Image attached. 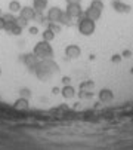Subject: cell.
Segmentation results:
<instances>
[{
  "label": "cell",
  "instance_id": "cell-25",
  "mask_svg": "<svg viewBox=\"0 0 133 150\" xmlns=\"http://www.w3.org/2000/svg\"><path fill=\"white\" fill-rule=\"evenodd\" d=\"M89 97H92L90 91H81L80 92V98H89Z\"/></svg>",
  "mask_w": 133,
  "mask_h": 150
},
{
  "label": "cell",
  "instance_id": "cell-21",
  "mask_svg": "<svg viewBox=\"0 0 133 150\" xmlns=\"http://www.w3.org/2000/svg\"><path fill=\"white\" fill-rule=\"evenodd\" d=\"M48 28H50L55 34L56 33H61V25H59V23H48Z\"/></svg>",
  "mask_w": 133,
  "mask_h": 150
},
{
  "label": "cell",
  "instance_id": "cell-32",
  "mask_svg": "<svg viewBox=\"0 0 133 150\" xmlns=\"http://www.w3.org/2000/svg\"><path fill=\"white\" fill-rule=\"evenodd\" d=\"M3 15V12H2V9H0V16H2Z\"/></svg>",
  "mask_w": 133,
  "mask_h": 150
},
{
  "label": "cell",
  "instance_id": "cell-1",
  "mask_svg": "<svg viewBox=\"0 0 133 150\" xmlns=\"http://www.w3.org/2000/svg\"><path fill=\"white\" fill-rule=\"evenodd\" d=\"M58 70H59L58 69V64L53 62L52 59H41V61H38V64L36 66V69H34L37 77L41 79V80L50 79Z\"/></svg>",
  "mask_w": 133,
  "mask_h": 150
},
{
  "label": "cell",
  "instance_id": "cell-16",
  "mask_svg": "<svg viewBox=\"0 0 133 150\" xmlns=\"http://www.w3.org/2000/svg\"><path fill=\"white\" fill-rule=\"evenodd\" d=\"M15 107L16 109H27L28 107V98H24V97H21L15 101Z\"/></svg>",
  "mask_w": 133,
  "mask_h": 150
},
{
  "label": "cell",
  "instance_id": "cell-2",
  "mask_svg": "<svg viewBox=\"0 0 133 150\" xmlns=\"http://www.w3.org/2000/svg\"><path fill=\"white\" fill-rule=\"evenodd\" d=\"M34 55L41 61V59H52L53 58V48L50 45V42H46V40H41V42H37L34 49H33Z\"/></svg>",
  "mask_w": 133,
  "mask_h": 150
},
{
  "label": "cell",
  "instance_id": "cell-26",
  "mask_svg": "<svg viewBox=\"0 0 133 150\" xmlns=\"http://www.w3.org/2000/svg\"><path fill=\"white\" fill-rule=\"evenodd\" d=\"M6 28V21H5V18H3V15L0 16V30H5Z\"/></svg>",
  "mask_w": 133,
  "mask_h": 150
},
{
  "label": "cell",
  "instance_id": "cell-24",
  "mask_svg": "<svg viewBox=\"0 0 133 150\" xmlns=\"http://www.w3.org/2000/svg\"><path fill=\"white\" fill-rule=\"evenodd\" d=\"M30 95H31V92H30V89H28V88H22V89H21V97L28 98Z\"/></svg>",
  "mask_w": 133,
  "mask_h": 150
},
{
  "label": "cell",
  "instance_id": "cell-5",
  "mask_svg": "<svg viewBox=\"0 0 133 150\" xmlns=\"http://www.w3.org/2000/svg\"><path fill=\"white\" fill-rule=\"evenodd\" d=\"M62 9L61 8H58V6H53V8H50L49 11H48V15H46V18H48V21L49 23H59L61 21V16H62Z\"/></svg>",
  "mask_w": 133,
  "mask_h": 150
},
{
  "label": "cell",
  "instance_id": "cell-8",
  "mask_svg": "<svg viewBox=\"0 0 133 150\" xmlns=\"http://www.w3.org/2000/svg\"><path fill=\"white\" fill-rule=\"evenodd\" d=\"M65 55L68 57V58L76 59V58H78L81 55V49H80L78 45H68V46L65 48Z\"/></svg>",
  "mask_w": 133,
  "mask_h": 150
},
{
  "label": "cell",
  "instance_id": "cell-33",
  "mask_svg": "<svg viewBox=\"0 0 133 150\" xmlns=\"http://www.w3.org/2000/svg\"><path fill=\"white\" fill-rule=\"evenodd\" d=\"M0 76H2V70H0Z\"/></svg>",
  "mask_w": 133,
  "mask_h": 150
},
{
  "label": "cell",
  "instance_id": "cell-13",
  "mask_svg": "<svg viewBox=\"0 0 133 150\" xmlns=\"http://www.w3.org/2000/svg\"><path fill=\"white\" fill-rule=\"evenodd\" d=\"M49 0H33V8L36 9V12H43L48 8Z\"/></svg>",
  "mask_w": 133,
  "mask_h": 150
},
{
  "label": "cell",
  "instance_id": "cell-3",
  "mask_svg": "<svg viewBox=\"0 0 133 150\" xmlns=\"http://www.w3.org/2000/svg\"><path fill=\"white\" fill-rule=\"evenodd\" d=\"M77 27H78L80 34H83V36H92V34L95 33V30H96L95 21H92L90 18H87V16H84V15L78 18Z\"/></svg>",
  "mask_w": 133,
  "mask_h": 150
},
{
  "label": "cell",
  "instance_id": "cell-20",
  "mask_svg": "<svg viewBox=\"0 0 133 150\" xmlns=\"http://www.w3.org/2000/svg\"><path fill=\"white\" fill-rule=\"evenodd\" d=\"M8 31H9V34H13V36H19L21 33H22V28L19 27V25H16V23L10 27V28H8Z\"/></svg>",
  "mask_w": 133,
  "mask_h": 150
},
{
  "label": "cell",
  "instance_id": "cell-7",
  "mask_svg": "<svg viewBox=\"0 0 133 150\" xmlns=\"http://www.w3.org/2000/svg\"><path fill=\"white\" fill-rule=\"evenodd\" d=\"M19 16H22L27 21H31L36 16V9L33 6H22L21 11H19Z\"/></svg>",
  "mask_w": 133,
  "mask_h": 150
},
{
  "label": "cell",
  "instance_id": "cell-17",
  "mask_svg": "<svg viewBox=\"0 0 133 150\" xmlns=\"http://www.w3.org/2000/svg\"><path fill=\"white\" fill-rule=\"evenodd\" d=\"M41 36H43V40H46V42H52L53 39H55V33L50 30V28H46L43 33H41Z\"/></svg>",
  "mask_w": 133,
  "mask_h": 150
},
{
  "label": "cell",
  "instance_id": "cell-28",
  "mask_svg": "<svg viewBox=\"0 0 133 150\" xmlns=\"http://www.w3.org/2000/svg\"><path fill=\"white\" fill-rule=\"evenodd\" d=\"M111 61L113 62H120L121 61V55H114L113 58H111Z\"/></svg>",
  "mask_w": 133,
  "mask_h": 150
},
{
  "label": "cell",
  "instance_id": "cell-34",
  "mask_svg": "<svg viewBox=\"0 0 133 150\" xmlns=\"http://www.w3.org/2000/svg\"><path fill=\"white\" fill-rule=\"evenodd\" d=\"M113 2H117V0H113Z\"/></svg>",
  "mask_w": 133,
  "mask_h": 150
},
{
  "label": "cell",
  "instance_id": "cell-19",
  "mask_svg": "<svg viewBox=\"0 0 133 150\" xmlns=\"http://www.w3.org/2000/svg\"><path fill=\"white\" fill-rule=\"evenodd\" d=\"M95 88V83L92 80H86V82H81L80 83V89L81 91H90Z\"/></svg>",
  "mask_w": 133,
  "mask_h": 150
},
{
  "label": "cell",
  "instance_id": "cell-4",
  "mask_svg": "<svg viewBox=\"0 0 133 150\" xmlns=\"http://www.w3.org/2000/svg\"><path fill=\"white\" fill-rule=\"evenodd\" d=\"M21 61L24 62L30 70H33V71H34V69H36V66L38 64V61H40V59L34 55V52H31V54H25V55H22Z\"/></svg>",
  "mask_w": 133,
  "mask_h": 150
},
{
  "label": "cell",
  "instance_id": "cell-9",
  "mask_svg": "<svg viewBox=\"0 0 133 150\" xmlns=\"http://www.w3.org/2000/svg\"><path fill=\"white\" fill-rule=\"evenodd\" d=\"M98 97H99V101L101 103H111V101L114 100V92L111 91V89H108V88H104V89L99 91Z\"/></svg>",
  "mask_w": 133,
  "mask_h": 150
},
{
  "label": "cell",
  "instance_id": "cell-31",
  "mask_svg": "<svg viewBox=\"0 0 133 150\" xmlns=\"http://www.w3.org/2000/svg\"><path fill=\"white\" fill-rule=\"evenodd\" d=\"M62 82H64L65 85H68V83L71 82V79H70V77H66V76H65V77H62Z\"/></svg>",
  "mask_w": 133,
  "mask_h": 150
},
{
  "label": "cell",
  "instance_id": "cell-14",
  "mask_svg": "<svg viewBox=\"0 0 133 150\" xmlns=\"http://www.w3.org/2000/svg\"><path fill=\"white\" fill-rule=\"evenodd\" d=\"M3 18H5V21H6V28L5 30H8V28H10L15 23H16V16L13 15V13H3Z\"/></svg>",
  "mask_w": 133,
  "mask_h": 150
},
{
  "label": "cell",
  "instance_id": "cell-23",
  "mask_svg": "<svg viewBox=\"0 0 133 150\" xmlns=\"http://www.w3.org/2000/svg\"><path fill=\"white\" fill-rule=\"evenodd\" d=\"M16 25H19L21 28H25V27L28 25V21L24 19L22 16H18V18H16Z\"/></svg>",
  "mask_w": 133,
  "mask_h": 150
},
{
  "label": "cell",
  "instance_id": "cell-10",
  "mask_svg": "<svg viewBox=\"0 0 133 150\" xmlns=\"http://www.w3.org/2000/svg\"><path fill=\"white\" fill-rule=\"evenodd\" d=\"M113 8H114V11L118 12V13H129L130 9H132L130 5L123 3V0H117V2H113Z\"/></svg>",
  "mask_w": 133,
  "mask_h": 150
},
{
  "label": "cell",
  "instance_id": "cell-6",
  "mask_svg": "<svg viewBox=\"0 0 133 150\" xmlns=\"http://www.w3.org/2000/svg\"><path fill=\"white\" fill-rule=\"evenodd\" d=\"M66 13H68L73 19L74 18H80V16H83V9H81V6H80V3H71V5H66V11H65Z\"/></svg>",
  "mask_w": 133,
  "mask_h": 150
},
{
  "label": "cell",
  "instance_id": "cell-18",
  "mask_svg": "<svg viewBox=\"0 0 133 150\" xmlns=\"http://www.w3.org/2000/svg\"><path fill=\"white\" fill-rule=\"evenodd\" d=\"M59 24H62V25H71V24H73V18H71L68 13H66V12H64L62 16H61Z\"/></svg>",
  "mask_w": 133,
  "mask_h": 150
},
{
  "label": "cell",
  "instance_id": "cell-30",
  "mask_svg": "<svg viewBox=\"0 0 133 150\" xmlns=\"http://www.w3.org/2000/svg\"><path fill=\"white\" fill-rule=\"evenodd\" d=\"M121 57H126V58H129V57H132V52H130V51H127V49H126V51H124V52H123V55H121Z\"/></svg>",
  "mask_w": 133,
  "mask_h": 150
},
{
  "label": "cell",
  "instance_id": "cell-29",
  "mask_svg": "<svg viewBox=\"0 0 133 150\" xmlns=\"http://www.w3.org/2000/svg\"><path fill=\"white\" fill-rule=\"evenodd\" d=\"M66 5H71V3H81V0H65Z\"/></svg>",
  "mask_w": 133,
  "mask_h": 150
},
{
  "label": "cell",
  "instance_id": "cell-27",
  "mask_svg": "<svg viewBox=\"0 0 133 150\" xmlns=\"http://www.w3.org/2000/svg\"><path fill=\"white\" fill-rule=\"evenodd\" d=\"M28 33L34 36V34H37V33H38V28H37V27H30V28H28Z\"/></svg>",
  "mask_w": 133,
  "mask_h": 150
},
{
  "label": "cell",
  "instance_id": "cell-11",
  "mask_svg": "<svg viewBox=\"0 0 133 150\" xmlns=\"http://www.w3.org/2000/svg\"><path fill=\"white\" fill-rule=\"evenodd\" d=\"M83 15L87 16V18H90L92 21H98V19L101 18V15H102V11H98V9H95V8H92V6H89V8L84 11Z\"/></svg>",
  "mask_w": 133,
  "mask_h": 150
},
{
  "label": "cell",
  "instance_id": "cell-15",
  "mask_svg": "<svg viewBox=\"0 0 133 150\" xmlns=\"http://www.w3.org/2000/svg\"><path fill=\"white\" fill-rule=\"evenodd\" d=\"M9 12L10 13H19V11H21V3L18 2V0H10V2H9Z\"/></svg>",
  "mask_w": 133,
  "mask_h": 150
},
{
  "label": "cell",
  "instance_id": "cell-22",
  "mask_svg": "<svg viewBox=\"0 0 133 150\" xmlns=\"http://www.w3.org/2000/svg\"><path fill=\"white\" fill-rule=\"evenodd\" d=\"M90 6L95 8V9H98V11H102L105 5H104L102 0H92V2H90Z\"/></svg>",
  "mask_w": 133,
  "mask_h": 150
},
{
  "label": "cell",
  "instance_id": "cell-12",
  "mask_svg": "<svg viewBox=\"0 0 133 150\" xmlns=\"http://www.w3.org/2000/svg\"><path fill=\"white\" fill-rule=\"evenodd\" d=\"M61 94H62L64 98L70 100V98H74V95H76V89L71 86V85H65V86L62 88V91H61Z\"/></svg>",
  "mask_w": 133,
  "mask_h": 150
}]
</instances>
